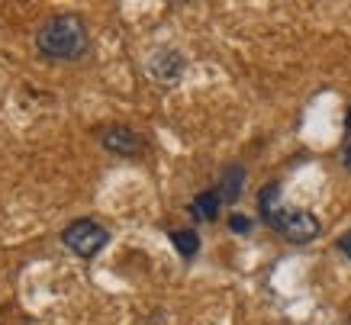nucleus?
Returning a JSON list of instances; mask_svg holds the SVG:
<instances>
[{
	"label": "nucleus",
	"instance_id": "f257e3e1",
	"mask_svg": "<svg viewBox=\"0 0 351 325\" xmlns=\"http://www.w3.org/2000/svg\"><path fill=\"white\" fill-rule=\"evenodd\" d=\"M258 210H261V219L271 226L274 232H280L287 241L293 245H306L319 235V219L306 210H297V206H284L280 203V184H267L258 197Z\"/></svg>",
	"mask_w": 351,
	"mask_h": 325
},
{
	"label": "nucleus",
	"instance_id": "f03ea898",
	"mask_svg": "<svg viewBox=\"0 0 351 325\" xmlns=\"http://www.w3.org/2000/svg\"><path fill=\"white\" fill-rule=\"evenodd\" d=\"M36 45L45 58H81L87 49V29L81 16L75 13H62L43 23V29L36 32Z\"/></svg>",
	"mask_w": 351,
	"mask_h": 325
},
{
	"label": "nucleus",
	"instance_id": "7ed1b4c3",
	"mask_svg": "<svg viewBox=\"0 0 351 325\" xmlns=\"http://www.w3.org/2000/svg\"><path fill=\"white\" fill-rule=\"evenodd\" d=\"M62 241L77 258H94V254L104 252V245L110 241V232L104 226H97L94 219H77L62 232Z\"/></svg>",
	"mask_w": 351,
	"mask_h": 325
},
{
	"label": "nucleus",
	"instance_id": "20e7f679",
	"mask_svg": "<svg viewBox=\"0 0 351 325\" xmlns=\"http://www.w3.org/2000/svg\"><path fill=\"white\" fill-rule=\"evenodd\" d=\"M149 74L161 84H174L184 74V55L174 52V49H158L149 58Z\"/></svg>",
	"mask_w": 351,
	"mask_h": 325
},
{
	"label": "nucleus",
	"instance_id": "39448f33",
	"mask_svg": "<svg viewBox=\"0 0 351 325\" xmlns=\"http://www.w3.org/2000/svg\"><path fill=\"white\" fill-rule=\"evenodd\" d=\"M104 148L113 152V155L132 158L142 152V136L132 132V129H126V126H110L107 132H104Z\"/></svg>",
	"mask_w": 351,
	"mask_h": 325
},
{
	"label": "nucleus",
	"instance_id": "423d86ee",
	"mask_svg": "<svg viewBox=\"0 0 351 325\" xmlns=\"http://www.w3.org/2000/svg\"><path fill=\"white\" fill-rule=\"evenodd\" d=\"M242 187H245V168L242 165H229L223 171L219 184H216V193L223 197V203H235V200L242 197Z\"/></svg>",
	"mask_w": 351,
	"mask_h": 325
},
{
	"label": "nucleus",
	"instance_id": "0eeeda50",
	"mask_svg": "<svg viewBox=\"0 0 351 325\" xmlns=\"http://www.w3.org/2000/svg\"><path fill=\"white\" fill-rule=\"evenodd\" d=\"M219 206H223V197L216 190H203L191 200V216L197 222H213L219 216Z\"/></svg>",
	"mask_w": 351,
	"mask_h": 325
},
{
	"label": "nucleus",
	"instance_id": "6e6552de",
	"mask_svg": "<svg viewBox=\"0 0 351 325\" xmlns=\"http://www.w3.org/2000/svg\"><path fill=\"white\" fill-rule=\"evenodd\" d=\"M171 241H174V248L181 258H193V254L200 252V235L193 229H174L171 232Z\"/></svg>",
	"mask_w": 351,
	"mask_h": 325
},
{
	"label": "nucleus",
	"instance_id": "1a4fd4ad",
	"mask_svg": "<svg viewBox=\"0 0 351 325\" xmlns=\"http://www.w3.org/2000/svg\"><path fill=\"white\" fill-rule=\"evenodd\" d=\"M229 229H232L235 235H248V232H252V219L242 216V213H232V216H229Z\"/></svg>",
	"mask_w": 351,
	"mask_h": 325
},
{
	"label": "nucleus",
	"instance_id": "9d476101",
	"mask_svg": "<svg viewBox=\"0 0 351 325\" xmlns=\"http://www.w3.org/2000/svg\"><path fill=\"white\" fill-rule=\"evenodd\" d=\"M339 248H341V252H345V254H348V258H351V232H348V235H341V239H339Z\"/></svg>",
	"mask_w": 351,
	"mask_h": 325
},
{
	"label": "nucleus",
	"instance_id": "9b49d317",
	"mask_svg": "<svg viewBox=\"0 0 351 325\" xmlns=\"http://www.w3.org/2000/svg\"><path fill=\"white\" fill-rule=\"evenodd\" d=\"M345 165L351 168V142H348V148H345Z\"/></svg>",
	"mask_w": 351,
	"mask_h": 325
},
{
	"label": "nucleus",
	"instance_id": "f8f14e48",
	"mask_svg": "<svg viewBox=\"0 0 351 325\" xmlns=\"http://www.w3.org/2000/svg\"><path fill=\"white\" fill-rule=\"evenodd\" d=\"M345 126H348V132H351V110H348V119H345Z\"/></svg>",
	"mask_w": 351,
	"mask_h": 325
}]
</instances>
